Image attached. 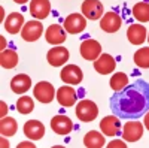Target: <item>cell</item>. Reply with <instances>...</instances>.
Wrapping results in <instances>:
<instances>
[{"label":"cell","instance_id":"obj_33","mask_svg":"<svg viewBox=\"0 0 149 148\" xmlns=\"http://www.w3.org/2000/svg\"><path fill=\"white\" fill-rule=\"evenodd\" d=\"M2 147H3V148H8V147H9V144H8V141H6V136L2 138Z\"/></svg>","mask_w":149,"mask_h":148},{"label":"cell","instance_id":"obj_16","mask_svg":"<svg viewBox=\"0 0 149 148\" xmlns=\"http://www.w3.org/2000/svg\"><path fill=\"white\" fill-rule=\"evenodd\" d=\"M115 67H116V61L110 54H102L94 61V69L100 75H107V73L113 72Z\"/></svg>","mask_w":149,"mask_h":148},{"label":"cell","instance_id":"obj_10","mask_svg":"<svg viewBox=\"0 0 149 148\" xmlns=\"http://www.w3.org/2000/svg\"><path fill=\"white\" fill-rule=\"evenodd\" d=\"M69 57H70L69 49L64 48V46H58V45H55V48H51L48 51V54H46L48 63L51 66H54V67L66 65V61L69 60Z\"/></svg>","mask_w":149,"mask_h":148},{"label":"cell","instance_id":"obj_26","mask_svg":"<svg viewBox=\"0 0 149 148\" xmlns=\"http://www.w3.org/2000/svg\"><path fill=\"white\" fill-rule=\"evenodd\" d=\"M128 85V76L122 72H116L110 78V88L113 91H121Z\"/></svg>","mask_w":149,"mask_h":148},{"label":"cell","instance_id":"obj_20","mask_svg":"<svg viewBox=\"0 0 149 148\" xmlns=\"http://www.w3.org/2000/svg\"><path fill=\"white\" fill-rule=\"evenodd\" d=\"M31 88V79L29 75H24V73H19V75L14 76L10 81V90L15 94H24L27 93Z\"/></svg>","mask_w":149,"mask_h":148},{"label":"cell","instance_id":"obj_34","mask_svg":"<svg viewBox=\"0 0 149 148\" xmlns=\"http://www.w3.org/2000/svg\"><path fill=\"white\" fill-rule=\"evenodd\" d=\"M5 48H6V41H5V38H3V36H2V48H0V49L3 51Z\"/></svg>","mask_w":149,"mask_h":148},{"label":"cell","instance_id":"obj_7","mask_svg":"<svg viewBox=\"0 0 149 148\" xmlns=\"http://www.w3.org/2000/svg\"><path fill=\"white\" fill-rule=\"evenodd\" d=\"M122 26V18L118 12H106L100 20V29L106 33H115L121 29Z\"/></svg>","mask_w":149,"mask_h":148},{"label":"cell","instance_id":"obj_4","mask_svg":"<svg viewBox=\"0 0 149 148\" xmlns=\"http://www.w3.org/2000/svg\"><path fill=\"white\" fill-rule=\"evenodd\" d=\"M143 136V124L139 120H128L122 129V138L127 142H137Z\"/></svg>","mask_w":149,"mask_h":148},{"label":"cell","instance_id":"obj_35","mask_svg":"<svg viewBox=\"0 0 149 148\" xmlns=\"http://www.w3.org/2000/svg\"><path fill=\"white\" fill-rule=\"evenodd\" d=\"M15 3H18V5H24V3H27L29 0H14Z\"/></svg>","mask_w":149,"mask_h":148},{"label":"cell","instance_id":"obj_32","mask_svg":"<svg viewBox=\"0 0 149 148\" xmlns=\"http://www.w3.org/2000/svg\"><path fill=\"white\" fill-rule=\"evenodd\" d=\"M143 121H145V127L149 130V111L145 114V120H143Z\"/></svg>","mask_w":149,"mask_h":148},{"label":"cell","instance_id":"obj_13","mask_svg":"<svg viewBox=\"0 0 149 148\" xmlns=\"http://www.w3.org/2000/svg\"><path fill=\"white\" fill-rule=\"evenodd\" d=\"M76 91H74L73 87H70V85H63V87H60L57 90V100L61 106L64 108H69V106H73L74 103H76Z\"/></svg>","mask_w":149,"mask_h":148},{"label":"cell","instance_id":"obj_37","mask_svg":"<svg viewBox=\"0 0 149 148\" xmlns=\"http://www.w3.org/2000/svg\"><path fill=\"white\" fill-rule=\"evenodd\" d=\"M148 42H149V33H148Z\"/></svg>","mask_w":149,"mask_h":148},{"label":"cell","instance_id":"obj_3","mask_svg":"<svg viewBox=\"0 0 149 148\" xmlns=\"http://www.w3.org/2000/svg\"><path fill=\"white\" fill-rule=\"evenodd\" d=\"M81 11L85 18L93 20V21L102 20V17L104 15V8L100 0H84Z\"/></svg>","mask_w":149,"mask_h":148},{"label":"cell","instance_id":"obj_21","mask_svg":"<svg viewBox=\"0 0 149 148\" xmlns=\"http://www.w3.org/2000/svg\"><path fill=\"white\" fill-rule=\"evenodd\" d=\"M24 27V17L19 12H12L5 20V30L10 34H17Z\"/></svg>","mask_w":149,"mask_h":148},{"label":"cell","instance_id":"obj_22","mask_svg":"<svg viewBox=\"0 0 149 148\" xmlns=\"http://www.w3.org/2000/svg\"><path fill=\"white\" fill-rule=\"evenodd\" d=\"M18 54L15 49H3L0 54V65L3 69H14L18 65Z\"/></svg>","mask_w":149,"mask_h":148},{"label":"cell","instance_id":"obj_23","mask_svg":"<svg viewBox=\"0 0 149 148\" xmlns=\"http://www.w3.org/2000/svg\"><path fill=\"white\" fill-rule=\"evenodd\" d=\"M104 144H106L104 135L100 132H95V130L88 132L84 138V145L88 148H102V147H104Z\"/></svg>","mask_w":149,"mask_h":148},{"label":"cell","instance_id":"obj_9","mask_svg":"<svg viewBox=\"0 0 149 148\" xmlns=\"http://www.w3.org/2000/svg\"><path fill=\"white\" fill-rule=\"evenodd\" d=\"M42 33H43L42 22L31 20V21L24 24V27L21 30V38L26 41V42H36L42 36Z\"/></svg>","mask_w":149,"mask_h":148},{"label":"cell","instance_id":"obj_29","mask_svg":"<svg viewBox=\"0 0 149 148\" xmlns=\"http://www.w3.org/2000/svg\"><path fill=\"white\" fill-rule=\"evenodd\" d=\"M107 147H109V148H115V147H121V148H125L127 145L124 144L122 141H112V142H109V144H107Z\"/></svg>","mask_w":149,"mask_h":148},{"label":"cell","instance_id":"obj_28","mask_svg":"<svg viewBox=\"0 0 149 148\" xmlns=\"http://www.w3.org/2000/svg\"><path fill=\"white\" fill-rule=\"evenodd\" d=\"M134 63L142 69H149V48H140L134 53Z\"/></svg>","mask_w":149,"mask_h":148},{"label":"cell","instance_id":"obj_30","mask_svg":"<svg viewBox=\"0 0 149 148\" xmlns=\"http://www.w3.org/2000/svg\"><path fill=\"white\" fill-rule=\"evenodd\" d=\"M24 147H30V148H34L36 145H34V144H31V142H21V144H18V148H24Z\"/></svg>","mask_w":149,"mask_h":148},{"label":"cell","instance_id":"obj_27","mask_svg":"<svg viewBox=\"0 0 149 148\" xmlns=\"http://www.w3.org/2000/svg\"><path fill=\"white\" fill-rule=\"evenodd\" d=\"M34 109V102L30 96H21L17 100V111L22 115H27L30 112H33Z\"/></svg>","mask_w":149,"mask_h":148},{"label":"cell","instance_id":"obj_2","mask_svg":"<svg viewBox=\"0 0 149 148\" xmlns=\"http://www.w3.org/2000/svg\"><path fill=\"white\" fill-rule=\"evenodd\" d=\"M98 115V108L97 105L90 100V99H84L76 105V117L84 121V123H90L94 121Z\"/></svg>","mask_w":149,"mask_h":148},{"label":"cell","instance_id":"obj_24","mask_svg":"<svg viewBox=\"0 0 149 148\" xmlns=\"http://www.w3.org/2000/svg\"><path fill=\"white\" fill-rule=\"evenodd\" d=\"M18 130L17 121L12 117H2L0 120V133L2 136H14Z\"/></svg>","mask_w":149,"mask_h":148},{"label":"cell","instance_id":"obj_11","mask_svg":"<svg viewBox=\"0 0 149 148\" xmlns=\"http://www.w3.org/2000/svg\"><path fill=\"white\" fill-rule=\"evenodd\" d=\"M85 27H86V20L81 14H70L64 20V30L69 34H78L84 32Z\"/></svg>","mask_w":149,"mask_h":148},{"label":"cell","instance_id":"obj_31","mask_svg":"<svg viewBox=\"0 0 149 148\" xmlns=\"http://www.w3.org/2000/svg\"><path fill=\"white\" fill-rule=\"evenodd\" d=\"M0 106H2V117H6V112H8V105L5 102L0 103Z\"/></svg>","mask_w":149,"mask_h":148},{"label":"cell","instance_id":"obj_17","mask_svg":"<svg viewBox=\"0 0 149 148\" xmlns=\"http://www.w3.org/2000/svg\"><path fill=\"white\" fill-rule=\"evenodd\" d=\"M51 12V2L49 0H31L30 14L37 20H45Z\"/></svg>","mask_w":149,"mask_h":148},{"label":"cell","instance_id":"obj_6","mask_svg":"<svg viewBox=\"0 0 149 148\" xmlns=\"http://www.w3.org/2000/svg\"><path fill=\"white\" fill-rule=\"evenodd\" d=\"M33 94L40 103H51L55 97V90L52 87V84H49L46 81H40L34 85Z\"/></svg>","mask_w":149,"mask_h":148},{"label":"cell","instance_id":"obj_5","mask_svg":"<svg viewBox=\"0 0 149 148\" xmlns=\"http://www.w3.org/2000/svg\"><path fill=\"white\" fill-rule=\"evenodd\" d=\"M81 55L88 60V61H95L98 57L102 55V45L98 43L95 39H85L81 46H79Z\"/></svg>","mask_w":149,"mask_h":148},{"label":"cell","instance_id":"obj_25","mask_svg":"<svg viewBox=\"0 0 149 148\" xmlns=\"http://www.w3.org/2000/svg\"><path fill=\"white\" fill-rule=\"evenodd\" d=\"M133 15L139 22H148L149 21V3L148 2H140L133 6Z\"/></svg>","mask_w":149,"mask_h":148},{"label":"cell","instance_id":"obj_8","mask_svg":"<svg viewBox=\"0 0 149 148\" xmlns=\"http://www.w3.org/2000/svg\"><path fill=\"white\" fill-rule=\"evenodd\" d=\"M60 78L64 84H72V85H78L84 79V73L79 66L76 65H67L61 69L60 72Z\"/></svg>","mask_w":149,"mask_h":148},{"label":"cell","instance_id":"obj_18","mask_svg":"<svg viewBox=\"0 0 149 148\" xmlns=\"http://www.w3.org/2000/svg\"><path fill=\"white\" fill-rule=\"evenodd\" d=\"M148 32L142 24H131L127 30V39L133 45H142L148 38Z\"/></svg>","mask_w":149,"mask_h":148},{"label":"cell","instance_id":"obj_12","mask_svg":"<svg viewBox=\"0 0 149 148\" xmlns=\"http://www.w3.org/2000/svg\"><path fill=\"white\" fill-rule=\"evenodd\" d=\"M100 130L106 135V136H115L121 132V118L113 115H107L100 121Z\"/></svg>","mask_w":149,"mask_h":148},{"label":"cell","instance_id":"obj_36","mask_svg":"<svg viewBox=\"0 0 149 148\" xmlns=\"http://www.w3.org/2000/svg\"><path fill=\"white\" fill-rule=\"evenodd\" d=\"M0 18H2V20L5 18V9H3V8L0 9Z\"/></svg>","mask_w":149,"mask_h":148},{"label":"cell","instance_id":"obj_14","mask_svg":"<svg viewBox=\"0 0 149 148\" xmlns=\"http://www.w3.org/2000/svg\"><path fill=\"white\" fill-rule=\"evenodd\" d=\"M45 126L42 124L40 121L37 120H29L26 124H24V135L31 139V141H39L43 138L45 135Z\"/></svg>","mask_w":149,"mask_h":148},{"label":"cell","instance_id":"obj_15","mask_svg":"<svg viewBox=\"0 0 149 148\" xmlns=\"http://www.w3.org/2000/svg\"><path fill=\"white\" fill-rule=\"evenodd\" d=\"M51 129L57 135H69L73 130V121L67 115H55L51 120Z\"/></svg>","mask_w":149,"mask_h":148},{"label":"cell","instance_id":"obj_19","mask_svg":"<svg viewBox=\"0 0 149 148\" xmlns=\"http://www.w3.org/2000/svg\"><path fill=\"white\" fill-rule=\"evenodd\" d=\"M45 39L51 45H61L66 41V33L60 24H51L45 32Z\"/></svg>","mask_w":149,"mask_h":148},{"label":"cell","instance_id":"obj_1","mask_svg":"<svg viewBox=\"0 0 149 148\" xmlns=\"http://www.w3.org/2000/svg\"><path fill=\"white\" fill-rule=\"evenodd\" d=\"M110 109L121 120H139L149 111V84L137 79L110 97Z\"/></svg>","mask_w":149,"mask_h":148}]
</instances>
